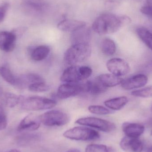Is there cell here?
<instances>
[{"instance_id": "1", "label": "cell", "mask_w": 152, "mask_h": 152, "mask_svg": "<svg viewBox=\"0 0 152 152\" xmlns=\"http://www.w3.org/2000/svg\"><path fill=\"white\" fill-rule=\"evenodd\" d=\"M131 21V19L125 15L118 16L112 13H104L96 18L92 25V28L101 35L113 34Z\"/></svg>"}, {"instance_id": "2", "label": "cell", "mask_w": 152, "mask_h": 152, "mask_svg": "<svg viewBox=\"0 0 152 152\" xmlns=\"http://www.w3.org/2000/svg\"><path fill=\"white\" fill-rule=\"evenodd\" d=\"M91 48L89 43H79L72 44L64 54L65 62L70 66L84 62L90 57Z\"/></svg>"}, {"instance_id": "3", "label": "cell", "mask_w": 152, "mask_h": 152, "mask_svg": "<svg viewBox=\"0 0 152 152\" xmlns=\"http://www.w3.org/2000/svg\"><path fill=\"white\" fill-rule=\"evenodd\" d=\"M19 104L25 110L35 111L52 109L56 106L57 102L52 99L43 96H20Z\"/></svg>"}, {"instance_id": "4", "label": "cell", "mask_w": 152, "mask_h": 152, "mask_svg": "<svg viewBox=\"0 0 152 152\" xmlns=\"http://www.w3.org/2000/svg\"><path fill=\"white\" fill-rule=\"evenodd\" d=\"M92 69L87 66H71L66 69L61 80L67 83H77L87 79L92 74Z\"/></svg>"}, {"instance_id": "5", "label": "cell", "mask_w": 152, "mask_h": 152, "mask_svg": "<svg viewBox=\"0 0 152 152\" xmlns=\"http://www.w3.org/2000/svg\"><path fill=\"white\" fill-rule=\"evenodd\" d=\"M63 135L66 138L75 141H94L100 137V134L95 130L82 126L70 129L64 132Z\"/></svg>"}, {"instance_id": "6", "label": "cell", "mask_w": 152, "mask_h": 152, "mask_svg": "<svg viewBox=\"0 0 152 152\" xmlns=\"http://www.w3.org/2000/svg\"><path fill=\"white\" fill-rule=\"evenodd\" d=\"M41 123L46 126H61L69 122L68 115L61 111L52 110L40 116Z\"/></svg>"}, {"instance_id": "7", "label": "cell", "mask_w": 152, "mask_h": 152, "mask_svg": "<svg viewBox=\"0 0 152 152\" xmlns=\"http://www.w3.org/2000/svg\"><path fill=\"white\" fill-rule=\"evenodd\" d=\"M75 123L82 126L93 128L106 133L112 132L116 129V126L113 122L95 117L80 118L76 121Z\"/></svg>"}, {"instance_id": "8", "label": "cell", "mask_w": 152, "mask_h": 152, "mask_svg": "<svg viewBox=\"0 0 152 152\" xmlns=\"http://www.w3.org/2000/svg\"><path fill=\"white\" fill-rule=\"evenodd\" d=\"M86 92V81L77 83H65L59 87L57 95L60 99H66Z\"/></svg>"}, {"instance_id": "9", "label": "cell", "mask_w": 152, "mask_h": 152, "mask_svg": "<svg viewBox=\"0 0 152 152\" xmlns=\"http://www.w3.org/2000/svg\"><path fill=\"white\" fill-rule=\"evenodd\" d=\"M106 67L112 75L118 77L126 75L130 71L129 65L121 58H113L107 61Z\"/></svg>"}, {"instance_id": "10", "label": "cell", "mask_w": 152, "mask_h": 152, "mask_svg": "<svg viewBox=\"0 0 152 152\" xmlns=\"http://www.w3.org/2000/svg\"><path fill=\"white\" fill-rule=\"evenodd\" d=\"M18 37L14 30L0 32V50L5 52L12 51L16 46Z\"/></svg>"}, {"instance_id": "11", "label": "cell", "mask_w": 152, "mask_h": 152, "mask_svg": "<svg viewBox=\"0 0 152 152\" xmlns=\"http://www.w3.org/2000/svg\"><path fill=\"white\" fill-rule=\"evenodd\" d=\"M148 81V77L145 75H137L122 80L121 85L123 89L129 90L142 87Z\"/></svg>"}, {"instance_id": "12", "label": "cell", "mask_w": 152, "mask_h": 152, "mask_svg": "<svg viewBox=\"0 0 152 152\" xmlns=\"http://www.w3.org/2000/svg\"><path fill=\"white\" fill-rule=\"evenodd\" d=\"M120 146L123 151L126 152H142L143 149V145L139 138L123 137L120 143Z\"/></svg>"}, {"instance_id": "13", "label": "cell", "mask_w": 152, "mask_h": 152, "mask_svg": "<svg viewBox=\"0 0 152 152\" xmlns=\"http://www.w3.org/2000/svg\"><path fill=\"white\" fill-rule=\"evenodd\" d=\"M40 116L30 113L21 120L18 126L19 131H33L37 130L41 125Z\"/></svg>"}, {"instance_id": "14", "label": "cell", "mask_w": 152, "mask_h": 152, "mask_svg": "<svg viewBox=\"0 0 152 152\" xmlns=\"http://www.w3.org/2000/svg\"><path fill=\"white\" fill-rule=\"evenodd\" d=\"M122 129L126 136L139 138L143 134L145 128L142 124L126 122L122 124Z\"/></svg>"}, {"instance_id": "15", "label": "cell", "mask_w": 152, "mask_h": 152, "mask_svg": "<svg viewBox=\"0 0 152 152\" xmlns=\"http://www.w3.org/2000/svg\"><path fill=\"white\" fill-rule=\"evenodd\" d=\"M44 79L39 75L28 74L18 77V82L16 86L20 88H28V87L36 82H43Z\"/></svg>"}, {"instance_id": "16", "label": "cell", "mask_w": 152, "mask_h": 152, "mask_svg": "<svg viewBox=\"0 0 152 152\" xmlns=\"http://www.w3.org/2000/svg\"><path fill=\"white\" fill-rule=\"evenodd\" d=\"M86 25L84 21L72 19H65L58 25V28L63 32L73 33Z\"/></svg>"}, {"instance_id": "17", "label": "cell", "mask_w": 152, "mask_h": 152, "mask_svg": "<svg viewBox=\"0 0 152 152\" xmlns=\"http://www.w3.org/2000/svg\"><path fill=\"white\" fill-rule=\"evenodd\" d=\"M91 37V30L86 25L72 33V44L79 43H89Z\"/></svg>"}, {"instance_id": "18", "label": "cell", "mask_w": 152, "mask_h": 152, "mask_svg": "<svg viewBox=\"0 0 152 152\" xmlns=\"http://www.w3.org/2000/svg\"><path fill=\"white\" fill-rule=\"evenodd\" d=\"M103 86L106 88L113 87L121 84L123 79L112 75L102 74L95 78Z\"/></svg>"}, {"instance_id": "19", "label": "cell", "mask_w": 152, "mask_h": 152, "mask_svg": "<svg viewBox=\"0 0 152 152\" xmlns=\"http://www.w3.org/2000/svg\"><path fill=\"white\" fill-rule=\"evenodd\" d=\"M24 10L27 13L35 15L41 14L45 10V4L42 3L31 1H25L22 4Z\"/></svg>"}, {"instance_id": "20", "label": "cell", "mask_w": 152, "mask_h": 152, "mask_svg": "<svg viewBox=\"0 0 152 152\" xmlns=\"http://www.w3.org/2000/svg\"><path fill=\"white\" fill-rule=\"evenodd\" d=\"M50 52V49L47 45H39L32 50L30 56L31 59L34 61H42L48 57Z\"/></svg>"}, {"instance_id": "21", "label": "cell", "mask_w": 152, "mask_h": 152, "mask_svg": "<svg viewBox=\"0 0 152 152\" xmlns=\"http://www.w3.org/2000/svg\"><path fill=\"white\" fill-rule=\"evenodd\" d=\"M128 102L127 97L119 96L106 100L104 104L106 107L113 110H119L123 108Z\"/></svg>"}, {"instance_id": "22", "label": "cell", "mask_w": 152, "mask_h": 152, "mask_svg": "<svg viewBox=\"0 0 152 152\" xmlns=\"http://www.w3.org/2000/svg\"><path fill=\"white\" fill-rule=\"evenodd\" d=\"M86 93L93 95H97L104 93L107 88L103 86L96 79L86 81Z\"/></svg>"}, {"instance_id": "23", "label": "cell", "mask_w": 152, "mask_h": 152, "mask_svg": "<svg viewBox=\"0 0 152 152\" xmlns=\"http://www.w3.org/2000/svg\"><path fill=\"white\" fill-rule=\"evenodd\" d=\"M101 50L104 55L108 56H112L116 52L115 43L113 40L110 38H104L101 43Z\"/></svg>"}, {"instance_id": "24", "label": "cell", "mask_w": 152, "mask_h": 152, "mask_svg": "<svg viewBox=\"0 0 152 152\" xmlns=\"http://www.w3.org/2000/svg\"><path fill=\"white\" fill-rule=\"evenodd\" d=\"M137 33L139 38L152 50V33L147 28L144 27L138 28Z\"/></svg>"}, {"instance_id": "25", "label": "cell", "mask_w": 152, "mask_h": 152, "mask_svg": "<svg viewBox=\"0 0 152 152\" xmlns=\"http://www.w3.org/2000/svg\"><path fill=\"white\" fill-rule=\"evenodd\" d=\"M0 75L6 82L16 86L18 77L15 76L10 68L6 66L0 67Z\"/></svg>"}, {"instance_id": "26", "label": "cell", "mask_w": 152, "mask_h": 152, "mask_svg": "<svg viewBox=\"0 0 152 152\" xmlns=\"http://www.w3.org/2000/svg\"><path fill=\"white\" fill-rule=\"evenodd\" d=\"M85 152H116V151L111 146L102 144H92L86 146Z\"/></svg>"}, {"instance_id": "27", "label": "cell", "mask_w": 152, "mask_h": 152, "mask_svg": "<svg viewBox=\"0 0 152 152\" xmlns=\"http://www.w3.org/2000/svg\"><path fill=\"white\" fill-rule=\"evenodd\" d=\"M20 96H18L12 93H7L4 95V102L6 106L13 108L19 104Z\"/></svg>"}, {"instance_id": "28", "label": "cell", "mask_w": 152, "mask_h": 152, "mask_svg": "<svg viewBox=\"0 0 152 152\" xmlns=\"http://www.w3.org/2000/svg\"><path fill=\"white\" fill-rule=\"evenodd\" d=\"M88 110L91 113L96 115H108L112 113V112L110 110L101 105H90L88 107Z\"/></svg>"}, {"instance_id": "29", "label": "cell", "mask_w": 152, "mask_h": 152, "mask_svg": "<svg viewBox=\"0 0 152 152\" xmlns=\"http://www.w3.org/2000/svg\"><path fill=\"white\" fill-rule=\"evenodd\" d=\"M28 88L32 92L39 93L49 91L50 88V86L43 81L34 83L30 85Z\"/></svg>"}, {"instance_id": "30", "label": "cell", "mask_w": 152, "mask_h": 152, "mask_svg": "<svg viewBox=\"0 0 152 152\" xmlns=\"http://www.w3.org/2000/svg\"><path fill=\"white\" fill-rule=\"evenodd\" d=\"M131 94L135 96L148 98L152 97V86H147L142 89L132 91Z\"/></svg>"}, {"instance_id": "31", "label": "cell", "mask_w": 152, "mask_h": 152, "mask_svg": "<svg viewBox=\"0 0 152 152\" xmlns=\"http://www.w3.org/2000/svg\"><path fill=\"white\" fill-rule=\"evenodd\" d=\"M7 126V118L4 111L0 108V130L6 128Z\"/></svg>"}, {"instance_id": "32", "label": "cell", "mask_w": 152, "mask_h": 152, "mask_svg": "<svg viewBox=\"0 0 152 152\" xmlns=\"http://www.w3.org/2000/svg\"><path fill=\"white\" fill-rule=\"evenodd\" d=\"M9 8V4L7 3H5L0 5V23L4 20Z\"/></svg>"}, {"instance_id": "33", "label": "cell", "mask_w": 152, "mask_h": 152, "mask_svg": "<svg viewBox=\"0 0 152 152\" xmlns=\"http://www.w3.org/2000/svg\"><path fill=\"white\" fill-rule=\"evenodd\" d=\"M105 7L108 10H113L118 7L119 4V2L118 1L114 0H108L105 1Z\"/></svg>"}, {"instance_id": "34", "label": "cell", "mask_w": 152, "mask_h": 152, "mask_svg": "<svg viewBox=\"0 0 152 152\" xmlns=\"http://www.w3.org/2000/svg\"><path fill=\"white\" fill-rule=\"evenodd\" d=\"M142 13L149 16L152 18V6L146 5L142 6L140 10Z\"/></svg>"}, {"instance_id": "35", "label": "cell", "mask_w": 152, "mask_h": 152, "mask_svg": "<svg viewBox=\"0 0 152 152\" xmlns=\"http://www.w3.org/2000/svg\"><path fill=\"white\" fill-rule=\"evenodd\" d=\"M66 152H80L79 150L77 149H71L68 150Z\"/></svg>"}, {"instance_id": "36", "label": "cell", "mask_w": 152, "mask_h": 152, "mask_svg": "<svg viewBox=\"0 0 152 152\" xmlns=\"http://www.w3.org/2000/svg\"><path fill=\"white\" fill-rule=\"evenodd\" d=\"M146 5L152 6V0H146Z\"/></svg>"}, {"instance_id": "37", "label": "cell", "mask_w": 152, "mask_h": 152, "mask_svg": "<svg viewBox=\"0 0 152 152\" xmlns=\"http://www.w3.org/2000/svg\"><path fill=\"white\" fill-rule=\"evenodd\" d=\"M8 152H20V151H18V150H11L10 151Z\"/></svg>"}, {"instance_id": "38", "label": "cell", "mask_w": 152, "mask_h": 152, "mask_svg": "<svg viewBox=\"0 0 152 152\" xmlns=\"http://www.w3.org/2000/svg\"><path fill=\"white\" fill-rule=\"evenodd\" d=\"M151 135L152 136V131H151Z\"/></svg>"}, {"instance_id": "39", "label": "cell", "mask_w": 152, "mask_h": 152, "mask_svg": "<svg viewBox=\"0 0 152 152\" xmlns=\"http://www.w3.org/2000/svg\"></svg>"}]
</instances>
